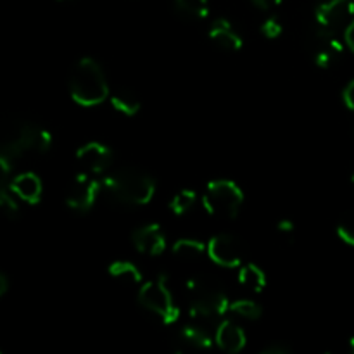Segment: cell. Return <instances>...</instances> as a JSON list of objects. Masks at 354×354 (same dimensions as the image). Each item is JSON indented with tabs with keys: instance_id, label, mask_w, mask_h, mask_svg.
Wrapping results in <instances>:
<instances>
[{
	"instance_id": "cell-18",
	"label": "cell",
	"mask_w": 354,
	"mask_h": 354,
	"mask_svg": "<svg viewBox=\"0 0 354 354\" xmlns=\"http://www.w3.org/2000/svg\"><path fill=\"white\" fill-rule=\"evenodd\" d=\"M239 282L244 286L245 289L252 290V292H261L266 287V275L258 265L254 263H248L239 272Z\"/></svg>"
},
{
	"instance_id": "cell-4",
	"label": "cell",
	"mask_w": 354,
	"mask_h": 354,
	"mask_svg": "<svg viewBox=\"0 0 354 354\" xmlns=\"http://www.w3.org/2000/svg\"><path fill=\"white\" fill-rule=\"evenodd\" d=\"M107 192L120 203L130 206H144L151 203L156 192V183L149 173L138 168H120L111 173L104 182Z\"/></svg>"
},
{
	"instance_id": "cell-25",
	"label": "cell",
	"mask_w": 354,
	"mask_h": 354,
	"mask_svg": "<svg viewBox=\"0 0 354 354\" xmlns=\"http://www.w3.org/2000/svg\"><path fill=\"white\" fill-rule=\"evenodd\" d=\"M337 234L346 244L354 245V209L346 213L337 225Z\"/></svg>"
},
{
	"instance_id": "cell-13",
	"label": "cell",
	"mask_w": 354,
	"mask_h": 354,
	"mask_svg": "<svg viewBox=\"0 0 354 354\" xmlns=\"http://www.w3.org/2000/svg\"><path fill=\"white\" fill-rule=\"evenodd\" d=\"M9 189L12 190L14 196H17L28 204H37L41 199V190H44L41 189V180L31 171L14 176L10 180Z\"/></svg>"
},
{
	"instance_id": "cell-1",
	"label": "cell",
	"mask_w": 354,
	"mask_h": 354,
	"mask_svg": "<svg viewBox=\"0 0 354 354\" xmlns=\"http://www.w3.org/2000/svg\"><path fill=\"white\" fill-rule=\"evenodd\" d=\"M50 145V133L30 120H10L0 128V156L12 165L26 156L45 154Z\"/></svg>"
},
{
	"instance_id": "cell-14",
	"label": "cell",
	"mask_w": 354,
	"mask_h": 354,
	"mask_svg": "<svg viewBox=\"0 0 354 354\" xmlns=\"http://www.w3.org/2000/svg\"><path fill=\"white\" fill-rule=\"evenodd\" d=\"M214 341L223 351L241 353L245 346V334L237 324L225 320L218 325L216 332H214Z\"/></svg>"
},
{
	"instance_id": "cell-2",
	"label": "cell",
	"mask_w": 354,
	"mask_h": 354,
	"mask_svg": "<svg viewBox=\"0 0 354 354\" xmlns=\"http://www.w3.org/2000/svg\"><path fill=\"white\" fill-rule=\"evenodd\" d=\"M187 299L190 315L201 325L213 324L230 310L228 297L220 283L206 277L194 279L187 283Z\"/></svg>"
},
{
	"instance_id": "cell-19",
	"label": "cell",
	"mask_w": 354,
	"mask_h": 354,
	"mask_svg": "<svg viewBox=\"0 0 354 354\" xmlns=\"http://www.w3.org/2000/svg\"><path fill=\"white\" fill-rule=\"evenodd\" d=\"M173 252L176 258L183 259V261H197L199 258H203L204 252H207V245L196 239H180L173 245Z\"/></svg>"
},
{
	"instance_id": "cell-15",
	"label": "cell",
	"mask_w": 354,
	"mask_h": 354,
	"mask_svg": "<svg viewBox=\"0 0 354 354\" xmlns=\"http://www.w3.org/2000/svg\"><path fill=\"white\" fill-rule=\"evenodd\" d=\"M209 38L220 48L228 52H237L242 48V38L227 19H216L209 28Z\"/></svg>"
},
{
	"instance_id": "cell-29",
	"label": "cell",
	"mask_w": 354,
	"mask_h": 354,
	"mask_svg": "<svg viewBox=\"0 0 354 354\" xmlns=\"http://www.w3.org/2000/svg\"><path fill=\"white\" fill-rule=\"evenodd\" d=\"M342 99H344V104L349 107V109L354 111V80L348 83V86L342 92Z\"/></svg>"
},
{
	"instance_id": "cell-8",
	"label": "cell",
	"mask_w": 354,
	"mask_h": 354,
	"mask_svg": "<svg viewBox=\"0 0 354 354\" xmlns=\"http://www.w3.org/2000/svg\"><path fill=\"white\" fill-rule=\"evenodd\" d=\"M207 256L223 268H235L244 258V245L235 235L218 234L207 242Z\"/></svg>"
},
{
	"instance_id": "cell-16",
	"label": "cell",
	"mask_w": 354,
	"mask_h": 354,
	"mask_svg": "<svg viewBox=\"0 0 354 354\" xmlns=\"http://www.w3.org/2000/svg\"><path fill=\"white\" fill-rule=\"evenodd\" d=\"M211 341L213 339H211L209 330H206V327L201 324L185 325L176 337V342L183 349H206L211 346Z\"/></svg>"
},
{
	"instance_id": "cell-31",
	"label": "cell",
	"mask_w": 354,
	"mask_h": 354,
	"mask_svg": "<svg viewBox=\"0 0 354 354\" xmlns=\"http://www.w3.org/2000/svg\"><path fill=\"white\" fill-rule=\"evenodd\" d=\"M252 2H254L259 9L268 10L272 9V7H277L279 3H282V0H252Z\"/></svg>"
},
{
	"instance_id": "cell-6",
	"label": "cell",
	"mask_w": 354,
	"mask_h": 354,
	"mask_svg": "<svg viewBox=\"0 0 354 354\" xmlns=\"http://www.w3.org/2000/svg\"><path fill=\"white\" fill-rule=\"evenodd\" d=\"M244 203L241 187L232 180H213L207 183L203 204L206 211L218 218H235Z\"/></svg>"
},
{
	"instance_id": "cell-10",
	"label": "cell",
	"mask_w": 354,
	"mask_h": 354,
	"mask_svg": "<svg viewBox=\"0 0 354 354\" xmlns=\"http://www.w3.org/2000/svg\"><path fill=\"white\" fill-rule=\"evenodd\" d=\"M100 192V183L90 173H80L71 182L66 203L75 211H88L95 204Z\"/></svg>"
},
{
	"instance_id": "cell-27",
	"label": "cell",
	"mask_w": 354,
	"mask_h": 354,
	"mask_svg": "<svg viewBox=\"0 0 354 354\" xmlns=\"http://www.w3.org/2000/svg\"><path fill=\"white\" fill-rule=\"evenodd\" d=\"M14 165L7 161L3 156H0V190L9 189L10 185V173H12Z\"/></svg>"
},
{
	"instance_id": "cell-26",
	"label": "cell",
	"mask_w": 354,
	"mask_h": 354,
	"mask_svg": "<svg viewBox=\"0 0 354 354\" xmlns=\"http://www.w3.org/2000/svg\"><path fill=\"white\" fill-rule=\"evenodd\" d=\"M282 23H280L277 17H270V19H266L265 23L261 24V33L265 35L266 38H279L280 35H282Z\"/></svg>"
},
{
	"instance_id": "cell-34",
	"label": "cell",
	"mask_w": 354,
	"mask_h": 354,
	"mask_svg": "<svg viewBox=\"0 0 354 354\" xmlns=\"http://www.w3.org/2000/svg\"><path fill=\"white\" fill-rule=\"evenodd\" d=\"M351 187H353V192H354V173H353V176H351Z\"/></svg>"
},
{
	"instance_id": "cell-32",
	"label": "cell",
	"mask_w": 354,
	"mask_h": 354,
	"mask_svg": "<svg viewBox=\"0 0 354 354\" xmlns=\"http://www.w3.org/2000/svg\"><path fill=\"white\" fill-rule=\"evenodd\" d=\"M344 38H346V44L349 45V48L354 50V19L348 24V28H346Z\"/></svg>"
},
{
	"instance_id": "cell-17",
	"label": "cell",
	"mask_w": 354,
	"mask_h": 354,
	"mask_svg": "<svg viewBox=\"0 0 354 354\" xmlns=\"http://www.w3.org/2000/svg\"><path fill=\"white\" fill-rule=\"evenodd\" d=\"M111 104L116 111L127 116H133L140 111V99L131 88H118L111 95Z\"/></svg>"
},
{
	"instance_id": "cell-35",
	"label": "cell",
	"mask_w": 354,
	"mask_h": 354,
	"mask_svg": "<svg viewBox=\"0 0 354 354\" xmlns=\"http://www.w3.org/2000/svg\"><path fill=\"white\" fill-rule=\"evenodd\" d=\"M351 349H353V353H354V337L351 339Z\"/></svg>"
},
{
	"instance_id": "cell-21",
	"label": "cell",
	"mask_w": 354,
	"mask_h": 354,
	"mask_svg": "<svg viewBox=\"0 0 354 354\" xmlns=\"http://www.w3.org/2000/svg\"><path fill=\"white\" fill-rule=\"evenodd\" d=\"M109 275L114 277V279L124 280V282H133V283H140L142 282V275L140 270L130 261H114L109 265Z\"/></svg>"
},
{
	"instance_id": "cell-5",
	"label": "cell",
	"mask_w": 354,
	"mask_h": 354,
	"mask_svg": "<svg viewBox=\"0 0 354 354\" xmlns=\"http://www.w3.org/2000/svg\"><path fill=\"white\" fill-rule=\"evenodd\" d=\"M138 301L145 310L161 318L165 324H175L180 318V308L176 306L166 275H159L156 282L142 283L140 290H138Z\"/></svg>"
},
{
	"instance_id": "cell-23",
	"label": "cell",
	"mask_w": 354,
	"mask_h": 354,
	"mask_svg": "<svg viewBox=\"0 0 354 354\" xmlns=\"http://www.w3.org/2000/svg\"><path fill=\"white\" fill-rule=\"evenodd\" d=\"M196 199L197 196L192 190H180V192L173 197L171 203H169V209H171L176 216H182V214L189 213V211L192 209L194 204H196Z\"/></svg>"
},
{
	"instance_id": "cell-9",
	"label": "cell",
	"mask_w": 354,
	"mask_h": 354,
	"mask_svg": "<svg viewBox=\"0 0 354 354\" xmlns=\"http://www.w3.org/2000/svg\"><path fill=\"white\" fill-rule=\"evenodd\" d=\"M354 16V0H318L317 21L327 30L337 31L348 28Z\"/></svg>"
},
{
	"instance_id": "cell-24",
	"label": "cell",
	"mask_w": 354,
	"mask_h": 354,
	"mask_svg": "<svg viewBox=\"0 0 354 354\" xmlns=\"http://www.w3.org/2000/svg\"><path fill=\"white\" fill-rule=\"evenodd\" d=\"M0 213L6 218H10V220H16L19 216V204L12 197V190L10 189L0 190Z\"/></svg>"
},
{
	"instance_id": "cell-22",
	"label": "cell",
	"mask_w": 354,
	"mask_h": 354,
	"mask_svg": "<svg viewBox=\"0 0 354 354\" xmlns=\"http://www.w3.org/2000/svg\"><path fill=\"white\" fill-rule=\"evenodd\" d=\"M230 311L234 315H237V317L245 318V320H258L263 313L261 306L251 299L234 301V303L230 304Z\"/></svg>"
},
{
	"instance_id": "cell-33",
	"label": "cell",
	"mask_w": 354,
	"mask_h": 354,
	"mask_svg": "<svg viewBox=\"0 0 354 354\" xmlns=\"http://www.w3.org/2000/svg\"><path fill=\"white\" fill-rule=\"evenodd\" d=\"M7 289H9V280H7V277L0 272V297L7 292Z\"/></svg>"
},
{
	"instance_id": "cell-28",
	"label": "cell",
	"mask_w": 354,
	"mask_h": 354,
	"mask_svg": "<svg viewBox=\"0 0 354 354\" xmlns=\"http://www.w3.org/2000/svg\"><path fill=\"white\" fill-rule=\"evenodd\" d=\"M292 353L290 346L283 344V342H273V344L266 346L261 349V354H289Z\"/></svg>"
},
{
	"instance_id": "cell-3",
	"label": "cell",
	"mask_w": 354,
	"mask_h": 354,
	"mask_svg": "<svg viewBox=\"0 0 354 354\" xmlns=\"http://www.w3.org/2000/svg\"><path fill=\"white\" fill-rule=\"evenodd\" d=\"M69 92L80 106L92 107L102 104L109 95V86L99 62L90 57L80 59L69 76Z\"/></svg>"
},
{
	"instance_id": "cell-7",
	"label": "cell",
	"mask_w": 354,
	"mask_h": 354,
	"mask_svg": "<svg viewBox=\"0 0 354 354\" xmlns=\"http://www.w3.org/2000/svg\"><path fill=\"white\" fill-rule=\"evenodd\" d=\"M306 47L313 62L320 68L334 66L344 52V45H342L341 38L337 37V31L327 30L320 24L308 33Z\"/></svg>"
},
{
	"instance_id": "cell-12",
	"label": "cell",
	"mask_w": 354,
	"mask_h": 354,
	"mask_svg": "<svg viewBox=\"0 0 354 354\" xmlns=\"http://www.w3.org/2000/svg\"><path fill=\"white\" fill-rule=\"evenodd\" d=\"M133 245L147 256H159L166 249V235L162 234L161 227L158 223L145 225V227L137 228L131 235Z\"/></svg>"
},
{
	"instance_id": "cell-30",
	"label": "cell",
	"mask_w": 354,
	"mask_h": 354,
	"mask_svg": "<svg viewBox=\"0 0 354 354\" xmlns=\"http://www.w3.org/2000/svg\"><path fill=\"white\" fill-rule=\"evenodd\" d=\"M277 228H279L280 234L286 235V237H292L294 232H296V227H294V223L290 220H280L279 223H277Z\"/></svg>"
},
{
	"instance_id": "cell-20",
	"label": "cell",
	"mask_w": 354,
	"mask_h": 354,
	"mask_svg": "<svg viewBox=\"0 0 354 354\" xmlns=\"http://www.w3.org/2000/svg\"><path fill=\"white\" fill-rule=\"evenodd\" d=\"M175 7L182 16L190 19H203L209 12L207 0H175Z\"/></svg>"
},
{
	"instance_id": "cell-11",
	"label": "cell",
	"mask_w": 354,
	"mask_h": 354,
	"mask_svg": "<svg viewBox=\"0 0 354 354\" xmlns=\"http://www.w3.org/2000/svg\"><path fill=\"white\" fill-rule=\"evenodd\" d=\"M113 151L99 142H90L76 152V161L80 162L85 173L90 175H104L113 165Z\"/></svg>"
}]
</instances>
